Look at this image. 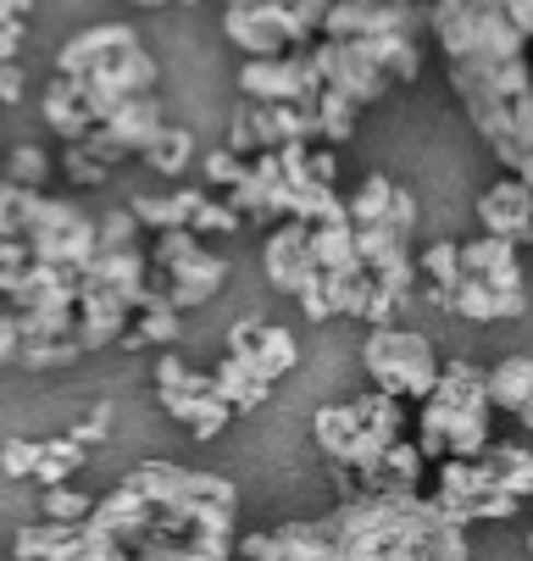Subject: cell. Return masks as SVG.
I'll list each match as a JSON object with an SVG mask.
<instances>
[{"label":"cell","instance_id":"1","mask_svg":"<svg viewBox=\"0 0 533 561\" xmlns=\"http://www.w3.org/2000/svg\"><path fill=\"white\" fill-rule=\"evenodd\" d=\"M240 490L178 461H139L84 523H23L18 561H234Z\"/></svg>","mask_w":533,"mask_h":561},{"label":"cell","instance_id":"2","mask_svg":"<svg viewBox=\"0 0 533 561\" xmlns=\"http://www.w3.org/2000/svg\"><path fill=\"white\" fill-rule=\"evenodd\" d=\"M240 561H467V523L433 495H339L334 512L278 523L234 545Z\"/></svg>","mask_w":533,"mask_h":561},{"label":"cell","instance_id":"3","mask_svg":"<svg viewBox=\"0 0 533 561\" xmlns=\"http://www.w3.org/2000/svg\"><path fill=\"white\" fill-rule=\"evenodd\" d=\"M95 251H101V217H90L67 195L0 179V306H12L39 267L90 273Z\"/></svg>","mask_w":533,"mask_h":561},{"label":"cell","instance_id":"4","mask_svg":"<svg viewBox=\"0 0 533 561\" xmlns=\"http://www.w3.org/2000/svg\"><path fill=\"white\" fill-rule=\"evenodd\" d=\"M412 428V412L406 400L384 394V389H367L356 400H339V407H323L312 417V434H317V450L328 456V472L339 495H361V484L378 472L384 461Z\"/></svg>","mask_w":533,"mask_h":561},{"label":"cell","instance_id":"5","mask_svg":"<svg viewBox=\"0 0 533 561\" xmlns=\"http://www.w3.org/2000/svg\"><path fill=\"white\" fill-rule=\"evenodd\" d=\"M489 417H495V400H489V367L455 356L444 362L439 383L417 400V450L428 461H450V456H484L489 450Z\"/></svg>","mask_w":533,"mask_h":561},{"label":"cell","instance_id":"6","mask_svg":"<svg viewBox=\"0 0 533 561\" xmlns=\"http://www.w3.org/2000/svg\"><path fill=\"white\" fill-rule=\"evenodd\" d=\"M157 289V267H150L144 239L139 245H117V251H95L84 284H79V340L84 351H106L128 334L134 311Z\"/></svg>","mask_w":533,"mask_h":561},{"label":"cell","instance_id":"7","mask_svg":"<svg viewBox=\"0 0 533 561\" xmlns=\"http://www.w3.org/2000/svg\"><path fill=\"white\" fill-rule=\"evenodd\" d=\"M361 367H367L372 389H384V394L406 400V407H417V400L439 383V373H444L433 340L417 334V329H401V323H390V329H367Z\"/></svg>","mask_w":533,"mask_h":561},{"label":"cell","instance_id":"8","mask_svg":"<svg viewBox=\"0 0 533 561\" xmlns=\"http://www.w3.org/2000/svg\"><path fill=\"white\" fill-rule=\"evenodd\" d=\"M150 267H157V289L178 306L195 311L228 284V256H217L200 233L189 228H162L150 245Z\"/></svg>","mask_w":533,"mask_h":561},{"label":"cell","instance_id":"9","mask_svg":"<svg viewBox=\"0 0 533 561\" xmlns=\"http://www.w3.org/2000/svg\"><path fill=\"white\" fill-rule=\"evenodd\" d=\"M157 394H162V412H167L173 423H184L195 439H217L228 423H234V407L217 394L211 373L189 367V362L173 356V351L157 356Z\"/></svg>","mask_w":533,"mask_h":561},{"label":"cell","instance_id":"10","mask_svg":"<svg viewBox=\"0 0 533 561\" xmlns=\"http://www.w3.org/2000/svg\"><path fill=\"white\" fill-rule=\"evenodd\" d=\"M72 84L84 90V106H90V117H95V128L123 106V101H134V95H150L162 84V67H157V56H150L139 39L134 45H117V50H106L95 67H84Z\"/></svg>","mask_w":533,"mask_h":561},{"label":"cell","instance_id":"11","mask_svg":"<svg viewBox=\"0 0 533 561\" xmlns=\"http://www.w3.org/2000/svg\"><path fill=\"white\" fill-rule=\"evenodd\" d=\"M433 501H439L444 517L467 523V528H473V523H506V517L522 512V501L495 484L489 467H484L478 456H473V461H462V456L439 461V472H433Z\"/></svg>","mask_w":533,"mask_h":561},{"label":"cell","instance_id":"12","mask_svg":"<svg viewBox=\"0 0 533 561\" xmlns=\"http://www.w3.org/2000/svg\"><path fill=\"white\" fill-rule=\"evenodd\" d=\"M323 67L317 50H289V56H245L240 67V95L273 101V106H317L323 101Z\"/></svg>","mask_w":533,"mask_h":561},{"label":"cell","instance_id":"13","mask_svg":"<svg viewBox=\"0 0 533 561\" xmlns=\"http://www.w3.org/2000/svg\"><path fill=\"white\" fill-rule=\"evenodd\" d=\"M317 67H323V84L350 95L356 106H378L390 90H395V78L372 61V50L361 39H317Z\"/></svg>","mask_w":533,"mask_h":561},{"label":"cell","instance_id":"14","mask_svg":"<svg viewBox=\"0 0 533 561\" xmlns=\"http://www.w3.org/2000/svg\"><path fill=\"white\" fill-rule=\"evenodd\" d=\"M428 12L412 0H334L323 39H367V34H422Z\"/></svg>","mask_w":533,"mask_h":561},{"label":"cell","instance_id":"15","mask_svg":"<svg viewBox=\"0 0 533 561\" xmlns=\"http://www.w3.org/2000/svg\"><path fill=\"white\" fill-rule=\"evenodd\" d=\"M228 206H234L245 222H256V228H278V222L289 217V179H283V156H278V150L251 156L245 179H240L234 190H228Z\"/></svg>","mask_w":533,"mask_h":561},{"label":"cell","instance_id":"16","mask_svg":"<svg viewBox=\"0 0 533 561\" xmlns=\"http://www.w3.org/2000/svg\"><path fill=\"white\" fill-rule=\"evenodd\" d=\"M222 351L245 356L267 383H278V378H289V373L300 367V340H294V329L267 323V317H240V323L228 329V345H222Z\"/></svg>","mask_w":533,"mask_h":561},{"label":"cell","instance_id":"17","mask_svg":"<svg viewBox=\"0 0 533 561\" xmlns=\"http://www.w3.org/2000/svg\"><path fill=\"white\" fill-rule=\"evenodd\" d=\"M262 273H267V284H273L278 295H300V284L317 273L312 222L283 217L278 228H267V239H262Z\"/></svg>","mask_w":533,"mask_h":561},{"label":"cell","instance_id":"18","mask_svg":"<svg viewBox=\"0 0 533 561\" xmlns=\"http://www.w3.org/2000/svg\"><path fill=\"white\" fill-rule=\"evenodd\" d=\"M462 273L467 278H478V284H489V289H500V295H511V300H528V284H522V245H511V239H500V233H473V239H462Z\"/></svg>","mask_w":533,"mask_h":561},{"label":"cell","instance_id":"19","mask_svg":"<svg viewBox=\"0 0 533 561\" xmlns=\"http://www.w3.org/2000/svg\"><path fill=\"white\" fill-rule=\"evenodd\" d=\"M478 228L511 239V245H533V190L517 173H500L478 195Z\"/></svg>","mask_w":533,"mask_h":561},{"label":"cell","instance_id":"20","mask_svg":"<svg viewBox=\"0 0 533 561\" xmlns=\"http://www.w3.org/2000/svg\"><path fill=\"white\" fill-rule=\"evenodd\" d=\"M123 162H134V156H128L106 128H90L84 139H67V145H61V168H67V179H72V184H84V190L112 184V173H117Z\"/></svg>","mask_w":533,"mask_h":561},{"label":"cell","instance_id":"21","mask_svg":"<svg viewBox=\"0 0 533 561\" xmlns=\"http://www.w3.org/2000/svg\"><path fill=\"white\" fill-rule=\"evenodd\" d=\"M128 156H144L150 145H157L173 123H167V101L157 95V90H150V95H134V101H123L106 123H101Z\"/></svg>","mask_w":533,"mask_h":561},{"label":"cell","instance_id":"22","mask_svg":"<svg viewBox=\"0 0 533 561\" xmlns=\"http://www.w3.org/2000/svg\"><path fill=\"white\" fill-rule=\"evenodd\" d=\"M417 289L439 311L455 306V289H462V239H433V245L417 251Z\"/></svg>","mask_w":533,"mask_h":561},{"label":"cell","instance_id":"23","mask_svg":"<svg viewBox=\"0 0 533 561\" xmlns=\"http://www.w3.org/2000/svg\"><path fill=\"white\" fill-rule=\"evenodd\" d=\"M139 34L128 28V23H90V28H79V34H67L61 39V50H56V72L61 78H79L84 67H95L106 50H117V45H134Z\"/></svg>","mask_w":533,"mask_h":561},{"label":"cell","instance_id":"24","mask_svg":"<svg viewBox=\"0 0 533 561\" xmlns=\"http://www.w3.org/2000/svg\"><path fill=\"white\" fill-rule=\"evenodd\" d=\"M489 400L533 434V356H500L489 367Z\"/></svg>","mask_w":533,"mask_h":561},{"label":"cell","instance_id":"25","mask_svg":"<svg viewBox=\"0 0 533 561\" xmlns=\"http://www.w3.org/2000/svg\"><path fill=\"white\" fill-rule=\"evenodd\" d=\"M211 383H217V394L228 400V407H234V417L240 412H256V407H267V400H273V383L245 356H234V351H222L211 362Z\"/></svg>","mask_w":533,"mask_h":561},{"label":"cell","instance_id":"26","mask_svg":"<svg viewBox=\"0 0 533 561\" xmlns=\"http://www.w3.org/2000/svg\"><path fill=\"white\" fill-rule=\"evenodd\" d=\"M200 201H206V184H178V190H162V195H139V201H134V217H139L150 233H162V228H189V233H195Z\"/></svg>","mask_w":533,"mask_h":561},{"label":"cell","instance_id":"27","mask_svg":"<svg viewBox=\"0 0 533 561\" xmlns=\"http://www.w3.org/2000/svg\"><path fill=\"white\" fill-rule=\"evenodd\" d=\"M178 334H184V311H178V306H173V300H167L162 289H150V300H144V306L134 311V323H128L123 345H128V351L162 345V351H167V345H173Z\"/></svg>","mask_w":533,"mask_h":561},{"label":"cell","instance_id":"28","mask_svg":"<svg viewBox=\"0 0 533 561\" xmlns=\"http://www.w3.org/2000/svg\"><path fill=\"white\" fill-rule=\"evenodd\" d=\"M39 112H45V123H50V134H61V139H84L90 128H95V117H90V106H84V90L72 84V78H50L45 84V95H39Z\"/></svg>","mask_w":533,"mask_h":561},{"label":"cell","instance_id":"29","mask_svg":"<svg viewBox=\"0 0 533 561\" xmlns=\"http://www.w3.org/2000/svg\"><path fill=\"white\" fill-rule=\"evenodd\" d=\"M478 461L489 467V478H495L506 495L533 501V450H528V445H517V439H489V450H484Z\"/></svg>","mask_w":533,"mask_h":561},{"label":"cell","instance_id":"30","mask_svg":"<svg viewBox=\"0 0 533 561\" xmlns=\"http://www.w3.org/2000/svg\"><path fill=\"white\" fill-rule=\"evenodd\" d=\"M84 445L72 439V434H56V439H39V467H34V484L39 490H56V484H72L84 467Z\"/></svg>","mask_w":533,"mask_h":561},{"label":"cell","instance_id":"31","mask_svg":"<svg viewBox=\"0 0 533 561\" xmlns=\"http://www.w3.org/2000/svg\"><path fill=\"white\" fill-rule=\"evenodd\" d=\"M139 162H144L150 173H162V179H184V173L195 168V134L173 123V128L157 139V145H150V150L139 156Z\"/></svg>","mask_w":533,"mask_h":561},{"label":"cell","instance_id":"32","mask_svg":"<svg viewBox=\"0 0 533 561\" xmlns=\"http://www.w3.org/2000/svg\"><path fill=\"white\" fill-rule=\"evenodd\" d=\"M356 117H361V106L350 101V95H339V90H323V101H317V145H350L356 139Z\"/></svg>","mask_w":533,"mask_h":561},{"label":"cell","instance_id":"33","mask_svg":"<svg viewBox=\"0 0 533 561\" xmlns=\"http://www.w3.org/2000/svg\"><path fill=\"white\" fill-rule=\"evenodd\" d=\"M245 168H251V156L228 150V145H211V150L200 156V179H206V190H217V195L234 190V184L245 179Z\"/></svg>","mask_w":533,"mask_h":561},{"label":"cell","instance_id":"34","mask_svg":"<svg viewBox=\"0 0 533 561\" xmlns=\"http://www.w3.org/2000/svg\"><path fill=\"white\" fill-rule=\"evenodd\" d=\"M7 184H28V190H45V179H50V156L34 145V139H23V145H12V156H7V173H0Z\"/></svg>","mask_w":533,"mask_h":561},{"label":"cell","instance_id":"35","mask_svg":"<svg viewBox=\"0 0 533 561\" xmlns=\"http://www.w3.org/2000/svg\"><path fill=\"white\" fill-rule=\"evenodd\" d=\"M90 512H95V495L72 490V484H56V490L39 495V517H45V523H84Z\"/></svg>","mask_w":533,"mask_h":561},{"label":"cell","instance_id":"36","mask_svg":"<svg viewBox=\"0 0 533 561\" xmlns=\"http://www.w3.org/2000/svg\"><path fill=\"white\" fill-rule=\"evenodd\" d=\"M39 467V439H7L0 445V472L7 478H34Z\"/></svg>","mask_w":533,"mask_h":561},{"label":"cell","instance_id":"37","mask_svg":"<svg viewBox=\"0 0 533 561\" xmlns=\"http://www.w3.org/2000/svg\"><path fill=\"white\" fill-rule=\"evenodd\" d=\"M106 428H112V407L101 400V407H90V417H84V423H72L67 434H72V439H79V445L90 450V445H101V439H106Z\"/></svg>","mask_w":533,"mask_h":561},{"label":"cell","instance_id":"38","mask_svg":"<svg viewBox=\"0 0 533 561\" xmlns=\"http://www.w3.org/2000/svg\"><path fill=\"white\" fill-rule=\"evenodd\" d=\"M18 351H23L18 311H12V306H0V367H18Z\"/></svg>","mask_w":533,"mask_h":561},{"label":"cell","instance_id":"39","mask_svg":"<svg viewBox=\"0 0 533 561\" xmlns=\"http://www.w3.org/2000/svg\"><path fill=\"white\" fill-rule=\"evenodd\" d=\"M23 95H28L23 61H0V106H23Z\"/></svg>","mask_w":533,"mask_h":561},{"label":"cell","instance_id":"40","mask_svg":"<svg viewBox=\"0 0 533 561\" xmlns=\"http://www.w3.org/2000/svg\"><path fill=\"white\" fill-rule=\"evenodd\" d=\"M28 18H34V0H0V23L28 28Z\"/></svg>","mask_w":533,"mask_h":561},{"label":"cell","instance_id":"41","mask_svg":"<svg viewBox=\"0 0 533 561\" xmlns=\"http://www.w3.org/2000/svg\"><path fill=\"white\" fill-rule=\"evenodd\" d=\"M23 34H28V28L0 23V61H18V50H23Z\"/></svg>","mask_w":533,"mask_h":561},{"label":"cell","instance_id":"42","mask_svg":"<svg viewBox=\"0 0 533 561\" xmlns=\"http://www.w3.org/2000/svg\"><path fill=\"white\" fill-rule=\"evenodd\" d=\"M128 7H144V12H162V7H195V0H128Z\"/></svg>","mask_w":533,"mask_h":561},{"label":"cell","instance_id":"43","mask_svg":"<svg viewBox=\"0 0 533 561\" xmlns=\"http://www.w3.org/2000/svg\"><path fill=\"white\" fill-rule=\"evenodd\" d=\"M217 7H273V0H217Z\"/></svg>","mask_w":533,"mask_h":561},{"label":"cell","instance_id":"44","mask_svg":"<svg viewBox=\"0 0 533 561\" xmlns=\"http://www.w3.org/2000/svg\"><path fill=\"white\" fill-rule=\"evenodd\" d=\"M528 556H533V528H528Z\"/></svg>","mask_w":533,"mask_h":561}]
</instances>
